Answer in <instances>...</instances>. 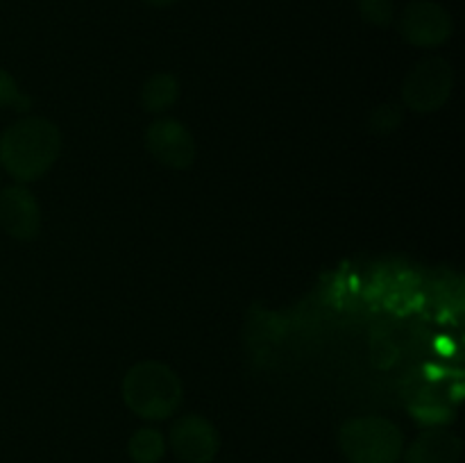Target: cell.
<instances>
[{
  "label": "cell",
  "instance_id": "obj_1",
  "mask_svg": "<svg viewBox=\"0 0 465 463\" xmlns=\"http://www.w3.org/2000/svg\"><path fill=\"white\" fill-rule=\"evenodd\" d=\"M62 153V132L44 116L18 118L0 134V166L18 184L41 180Z\"/></svg>",
  "mask_w": 465,
  "mask_h": 463
},
{
  "label": "cell",
  "instance_id": "obj_2",
  "mask_svg": "<svg viewBox=\"0 0 465 463\" xmlns=\"http://www.w3.org/2000/svg\"><path fill=\"white\" fill-rule=\"evenodd\" d=\"M125 407L148 422L168 420L184 399V389L171 366L154 359L134 363L121 381Z\"/></svg>",
  "mask_w": 465,
  "mask_h": 463
},
{
  "label": "cell",
  "instance_id": "obj_3",
  "mask_svg": "<svg viewBox=\"0 0 465 463\" xmlns=\"http://www.w3.org/2000/svg\"><path fill=\"white\" fill-rule=\"evenodd\" d=\"M404 445L402 427L377 413L350 418L339 429V449L348 463H400Z\"/></svg>",
  "mask_w": 465,
  "mask_h": 463
},
{
  "label": "cell",
  "instance_id": "obj_4",
  "mask_svg": "<svg viewBox=\"0 0 465 463\" xmlns=\"http://www.w3.org/2000/svg\"><path fill=\"white\" fill-rule=\"evenodd\" d=\"M454 89V71L448 59L427 57L407 73L402 100L418 113H431L445 107Z\"/></svg>",
  "mask_w": 465,
  "mask_h": 463
},
{
  "label": "cell",
  "instance_id": "obj_5",
  "mask_svg": "<svg viewBox=\"0 0 465 463\" xmlns=\"http://www.w3.org/2000/svg\"><path fill=\"white\" fill-rule=\"evenodd\" d=\"M398 30L413 48H440L454 34V18L436 0H411L400 14Z\"/></svg>",
  "mask_w": 465,
  "mask_h": 463
},
{
  "label": "cell",
  "instance_id": "obj_6",
  "mask_svg": "<svg viewBox=\"0 0 465 463\" xmlns=\"http://www.w3.org/2000/svg\"><path fill=\"white\" fill-rule=\"evenodd\" d=\"M166 445L180 463H212L221 452V434L203 413H184L168 429Z\"/></svg>",
  "mask_w": 465,
  "mask_h": 463
},
{
  "label": "cell",
  "instance_id": "obj_7",
  "mask_svg": "<svg viewBox=\"0 0 465 463\" xmlns=\"http://www.w3.org/2000/svg\"><path fill=\"white\" fill-rule=\"evenodd\" d=\"M145 148L162 166L173 171H186L193 166L198 145L193 134L177 118H157L145 130Z\"/></svg>",
  "mask_w": 465,
  "mask_h": 463
},
{
  "label": "cell",
  "instance_id": "obj_8",
  "mask_svg": "<svg viewBox=\"0 0 465 463\" xmlns=\"http://www.w3.org/2000/svg\"><path fill=\"white\" fill-rule=\"evenodd\" d=\"M0 230L16 241L39 236L41 207L27 186L12 184L0 191Z\"/></svg>",
  "mask_w": 465,
  "mask_h": 463
},
{
  "label": "cell",
  "instance_id": "obj_9",
  "mask_svg": "<svg viewBox=\"0 0 465 463\" xmlns=\"http://www.w3.org/2000/svg\"><path fill=\"white\" fill-rule=\"evenodd\" d=\"M463 457L461 436L448 427H427L404 445V463H459Z\"/></svg>",
  "mask_w": 465,
  "mask_h": 463
},
{
  "label": "cell",
  "instance_id": "obj_10",
  "mask_svg": "<svg viewBox=\"0 0 465 463\" xmlns=\"http://www.w3.org/2000/svg\"><path fill=\"white\" fill-rule=\"evenodd\" d=\"M180 98V80L173 73H154L141 86V104L145 112L162 113Z\"/></svg>",
  "mask_w": 465,
  "mask_h": 463
},
{
  "label": "cell",
  "instance_id": "obj_11",
  "mask_svg": "<svg viewBox=\"0 0 465 463\" xmlns=\"http://www.w3.org/2000/svg\"><path fill=\"white\" fill-rule=\"evenodd\" d=\"M166 452V436L154 427H141L127 438V457L132 463H159Z\"/></svg>",
  "mask_w": 465,
  "mask_h": 463
},
{
  "label": "cell",
  "instance_id": "obj_12",
  "mask_svg": "<svg viewBox=\"0 0 465 463\" xmlns=\"http://www.w3.org/2000/svg\"><path fill=\"white\" fill-rule=\"evenodd\" d=\"M357 12L368 25L381 27V30L395 21L393 0H357Z\"/></svg>",
  "mask_w": 465,
  "mask_h": 463
},
{
  "label": "cell",
  "instance_id": "obj_13",
  "mask_svg": "<svg viewBox=\"0 0 465 463\" xmlns=\"http://www.w3.org/2000/svg\"><path fill=\"white\" fill-rule=\"evenodd\" d=\"M0 109H30V98L21 91L16 77L0 66Z\"/></svg>",
  "mask_w": 465,
  "mask_h": 463
},
{
  "label": "cell",
  "instance_id": "obj_14",
  "mask_svg": "<svg viewBox=\"0 0 465 463\" xmlns=\"http://www.w3.org/2000/svg\"><path fill=\"white\" fill-rule=\"evenodd\" d=\"M400 123H402V109L398 104H380L377 109H372L371 113V132L372 134H391L393 130H398Z\"/></svg>",
  "mask_w": 465,
  "mask_h": 463
},
{
  "label": "cell",
  "instance_id": "obj_15",
  "mask_svg": "<svg viewBox=\"0 0 465 463\" xmlns=\"http://www.w3.org/2000/svg\"><path fill=\"white\" fill-rule=\"evenodd\" d=\"M143 3L153 9H168L180 3V0H143Z\"/></svg>",
  "mask_w": 465,
  "mask_h": 463
}]
</instances>
